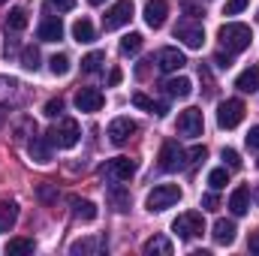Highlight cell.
I'll use <instances>...</instances> for the list:
<instances>
[{
  "label": "cell",
  "mask_w": 259,
  "mask_h": 256,
  "mask_svg": "<svg viewBox=\"0 0 259 256\" xmlns=\"http://www.w3.org/2000/svg\"><path fill=\"white\" fill-rule=\"evenodd\" d=\"M172 232H175L178 238L190 241V238H196V235H202V232H205V220H202V214H199V211L178 214V217H175V223H172Z\"/></svg>",
  "instance_id": "277c9868"
},
{
  "label": "cell",
  "mask_w": 259,
  "mask_h": 256,
  "mask_svg": "<svg viewBox=\"0 0 259 256\" xmlns=\"http://www.w3.org/2000/svg\"><path fill=\"white\" fill-rule=\"evenodd\" d=\"M106 247V238H81V241H72L69 253H97Z\"/></svg>",
  "instance_id": "484cf974"
},
{
  "label": "cell",
  "mask_w": 259,
  "mask_h": 256,
  "mask_svg": "<svg viewBox=\"0 0 259 256\" xmlns=\"http://www.w3.org/2000/svg\"><path fill=\"white\" fill-rule=\"evenodd\" d=\"M178 202H181V187H178V184H157L154 190L148 193L145 208H148L151 214H160V211H166V208H172V205H178Z\"/></svg>",
  "instance_id": "7a4b0ae2"
},
{
  "label": "cell",
  "mask_w": 259,
  "mask_h": 256,
  "mask_svg": "<svg viewBox=\"0 0 259 256\" xmlns=\"http://www.w3.org/2000/svg\"><path fill=\"white\" fill-rule=\"evenodd\" d=\"M6 253L9 256L33 253V238H9V241H6Z\"/></svg>",
  "instance_id": "83f0119b"
},
{
  "label": "cell",
  "mask_w": 259,
  "mask_h": 256,
  "mask_svg": "<svg viewBox=\"0 0 259 256\" xmlns=\"http://www.w3.org/2000/svg\"><path fill=\"white\" fill-rule=\"evenodd\" d=\"M163 91H166L169 97H175V100H187V97L193 94V81H190L187 75H175V78L163 81Z\"/></svg>",
  "instance_id": "2e32d148"
},
{
  "label": "cell",
  "mask_w": 259,
  "mask_h": 256,
  "mask_svg": "<svg viewBox=\"0 0 259 256\" xmlns=\"http://www.w3.org/2000/svg\"><path fill=\"white\" fill-rule=\"evenodd\" d=\"M52 142H49V136H33L30 139V145H27V151H30V160H36V163H52Z\"/></svg>",
  "instance_id": "e0dca14e"
},
{
  "label": "cell",
  "mask_w": 259,
  "mask_h": 256,
  "mask_svg": "<svg viewBox=\"0 0 259 256\" xmlns=\"http://www.w3.org/2000/svg\"><path fill=\"white\" fill-rule=\"evenodd\" d=\"M229 211H232L235 217H241V214H247V211H250V190H247L244 184L229 193Z\"/></svg>",
  "instance_id": "d6986e66"
},
{
  "label": "cell",
  "mask_w": 259,
  "mask_h": 256,
  "mask_svg": "<svg viewBox=\"0 0 259 256\" xmlns=\"http://www.w3.org/2000/svg\"><path fill=\"white\" fill-rule=\"evenodd\" d=\"M39 196H42V199H52V196H55V193L49 190V187H39Z\"/></svg>",
  "instance_id": "bcb514c9"
},
{
  "label": "cell",
  "mask_w": 259,
  "mask_h": 256,
  "mask_svg": "<svg viewBox=\"0 0 259 256\" xmlns=\"http://www.w3.org/2000/svg\"><path fill=\"white\" fill-rule=\"evenodd\" d=\"M69 205H72V217H78V220H84V223L97 220V205H94L91 199H78V196H72Z\"/></svg>",
  "instance_id": "44dd1931"
},
{
  "label": "cell",
  "mask_w": 259,
  "mask_h": 256,
  "mask_svg": "<svg viewBox=\"0 0 259 256\" xmlns=\"http://www.w3.org/2000/svg\"><path fill=\"white\" fill-rule=\"evenodd\" d=\"M244 142H247V148H250V151H259V124H256V127H250V133H247V139H244Z\"/></svg>",
  "instance_id": "ab89813d"
},
{
  "label": "cell",
  "mask_w": 259,
  "mask_h": 256,
  "mask_svg": "<svg viewBox=\"0 0 259 256\" xmlns=\"http://www.w3.org/2000/svg\"><path fill=\"white\" fill-rule=\"evenodd\" d=\"M166 15H169V3L166 0H148L145 3V24L160 30L166 24Z\"/></svg>",
  "instance_id": "7c38bea8"
},
{
  "label": "cell",
  "mask_w": 259,
  "mask_h": 256,
  "mask_svg": "<svg viewBox=\"0 0 259 256\" xmlns=\"http://www.w3.org/2000/svg\"><path fill=\"white\" fill-rule=\"evenodd\" d=\"M136 130L139 127H136L133 118H115V121L109 124V139H112V145H124Z\"/></svg>",
  "instance_id": "5bb4252c"
},
{
  "label": "cell",
  "mask_w": 259,
  "mask_h": 256,
  "mask_svg": "<svg viewBox=\"0 0 259 256\" xmlns=\"http://www.w3.org/2000/svg\"><path fill=\"white\" fill-rule=\"evenodd\" d=\"M220 157H223V163H226L229 169H241V157H238V151L223 148V151H220Z\"/></svg>",
  "instance_id": "e575fe53"
},
{
  "label": "cell",
  "mask_w": 259,
  "mask_h": 256,
  "mask_svg": "<svg viewBox=\"0 0 259 256\" xmlns=\"http://www.w3.org/2000/svg\"><path fill=\"white\" fill-rule=\"evenodd\" d=\"M130 18H133V0H118V3L103 15V27H106V30H118V27L130 24Z\"/></svg>",
  "instance_id": "52a82bcc"
},
{
  "label": "cell",
  "mask_w": 259,
  "mask_h": 256,
  "mask_svg": "<svg viewBox=\"0 0 259 256\" xmlns=\"http://www.w3.org/2000/svg\"><path fill=\"white\" fill-rule=\"evenodd\" d=\"M103 103H106V97H103V91H97V88H78V94H75V109H78V112L94 115V112L103 109Z\"/></svg>",
  "instance_id": "ba28073f"
},
{
  "label": "cell",
  "mask_w": 259,
  "mask_h": 256,
  "mask_svg": "<svg viewBox=\"0 0 259 256\" xmlns=\"http://www.w3.org/2000/svg\"><path fill=\"white\" fill-rule=\"evenodd\" d=\"M88 3H94V6H100V3H106V0H88Z\"/></svg>",
  "instance_id": "c3c4849f"
},
{
  "label": "cell",
  "mask_w": 259,
  "mask_h": 256,
  "mask_svg": "<svg viewBox=\"0 0 259 256\" xmlns=\"http://www.w3.org/2000/svg\"><path fill=\"white\" fill-rule=\"evenodd\" d=\"M39 61H42V58H39V49H36V46H24V49H21V66H24L27 72H36V69H39Z\"/></svg>",
  "instance_id": "4316f807"
},
{
  "label": "cell",
  "mask_w": 259,
  "mask_h": 256,
  "mask_svg": "<svg viewBox=\"0 0 259 256\" xmlns=\"http://www.w3.org/2000/svg\"><path fill=\"white\" fill-rule=\"evenodd\" d=\"M3 115H6V112H3V109H0V124H3Z\"/></svg>",
  "instance_id": "681fc988"
},
{
  "label": "cell",
  "mask_w": 259,
  "mask_h": 256,
  "mask_svg": "<svg viewBox=\"0 0 259 256\" xmlns=\"http://www.w3.org/2000/svg\"><path fill=\"white\" fill-rule=\"evenodd\" d=\"M253 202H256V205H259V184H256V187H253Z\"/></svg>",
  "instance_id": "7dc6e473"
},
{
  "label": "cell",
  "mask_w": 259,
  "mask_h": 256,
  "mask_svg": "<svg viewBox=\"0 0 259 256\" xmlns=\"http://www.w3.org/2000/svg\"><path fill=\"white\" fill-rule=\"evenodd\" d=\"M184 64H187L184 52H178V49H172V46H166V49L157 52V66H160L163 72H178Z\"/></svg>",
  "instance_id": "4fadbf2b"
},
{
  "label": "cell",
  "mask_w": 259,
  "mask_h": 256,
  "mask_svg": "<svg viewBox=\"0 0 259 256\" xmlns=\"http://www.w3.org/2000/svg\"><path fill=\"white\" fill-rule=\"evenodd\" d=\"M72 39H75V42H81V46L94 42V39H97V30H94V24H91L88 18H78V21L72 24Z\"/></svg>",
  "instance_id": "cb8c5ba5"
},
{
  "label": "cell",
  "mask_w": 259,
  "mask_h": 256,
  "mask_svg": "<svg viewBox=\"0 0 259 256\" xmlns=\"http://www.w3.org/2000/svg\"><path fill=\"white\" fill-rule=\"evenodd\" d=\"M217 39H220V46H223L229 55H238V52L250 49L253 33H250V27L241 24V21H226V24L217 30Z\"/></svg>",
  "instance_id": "6da1fadb"
},
{
  "label": "cell",
  "mask_w": 259,
  "mask_h": 256,
  "mask_svg": "<svg viewBox=\"0 0 259 256\" xmlns=\"http://www.w3.org/2000/svg\"><path fill=\"white\" fill-rule=\"evenodd\" d=\"M187 166V151L178 145V142H166L160 148V169L163 172H178Z\"/></svg>",
  "instance_id": "8992f818"
},
{
  "label": "cell",
  "mask_w": 259,
  "mask_h": 256,
  "mask_svg": "<svg viewBox=\"0 0 259 256\" xmlns=\"http://www.w3.org/2000/svg\"><path fill=\"white\" fill-rule=\"evenodd\" d=\"M49 6H58L61 12H69V9L75 6V0H49Z\"/></svg>",
  "instance_id": "7bdbcfd3"
},
{
  "label": "cell",
  "mask_w": 259,
  "mask_h": 256,
  "mask_svg": "<svg viewBox=\"0 0 259 256\" xmlns=\"http://www.w3.org/2000/svg\"><path fill=\"white\" fill-rule=\"evenodd\" d=\"M103 61H106V55H103V52H91L88 58H81V72H100Z\"/></svg>",
  "instance_id": "1f68e13d"
},
{
  "label": "cell",
  "mask_w": 259,
  "mask_h": 256,
  "mask_svg": "<svg viewBox=\"0 0 259 256\" xmlns=\"http://www.w3.org/2000/svg\"><path fill=\"white\" fill-rule=\"evenodd\" d=\"M244 112H247V106L241 100H223L217 106V124L223 130H235L244 121Z\"/></svg>",
  "instance_id": "5b68a950"
},
{
  "label": "cell",
  "mask_w": 259,
  "mask_h": 256,
  "mask_svg": "<svg viewBox=\"0 0 259 256\" xmlns=\"http://www.w3.org/2000/svg\"><path fill=\"white\" fill-rule=\"evenodd\" d=\"M247 247H250V250L259 256V232H253V235H250V244H247Z\"/></svg>",
  "instance_id": "ee69618b"
},
{
  "label": "cell",
  "mask_w": 259,
  "mask_h": 256,
  "mask_svg": "<svg viewBox=\"0 0 259 256\" xmlns=\"http://www.w3.org/2000/svg\"><path fill=\"white\" fill-rule=\"evenodd\" d=\"M205 130V121H202V112L199 109H184L178 115V133L181 136H190V139H199Z\"/></svg>",
  "instance_id": "9c48e42d"
},
{
  "label": "cell",
  "mask_w": 259,
  "mask_h": 256,
  "mask_svg": "<svg viewBox=\"0 0 259 256\" xmlns=\"http://www.w3.org/2000/svg\"><path fill=\"white\" fill-rule=\"evenodd\" d=\"M18 220V205L12 199H3L0 202V232H9Z\"/></svg>",
  "instance_id": "603a6c76"
},
{
  "label": "cell",
  "mask_w": 259,
  "mask_h": 256,
  "mask_svg": "<svg viewBox=\"0 0 259 256\" xmlns=\"http://www.w3.org/2000/svg\"><path fill=\"white\" fill-rule=\"evenodd\" d=\"M3 3H6V0H0V6H3Z\"/></svg>",
  "instance_id": "f907efd6"
},
{
  "label": "cell",
  "mask_w": 259,
  "mask_h": 256,
  "mask_svg": "<svg viewBox=\"0 0 259 256\" xmlns=\"http://www.w3.org/2000/svg\"><path fill=\"white\" fill-rule=\"evenodd\" d=\"M49 69H52L55 75H66V72L72 69V61H69L66 55H55V58L49 61Z\"/></svg>",
  "instance_id": "d6a6232c"
},
{
  "label": "cell",
  "mask_w": 259,
  "mask_h": 256,
  "mask_svg": "<svg viewBox=\"0 0 259 256\" xmlns=\"http://www.w3.org/2000/svg\"><path fill=\"white\" fill-rule=\"evenodd\" d=\"M217 205H220V199H217V193H205L202 196V211H217Z\"/></svg>",
  "instance_id": "f35d334b"
},
{
  "label": "cell",
  "mask_w": 259,
  "mask_h": 256,
  "mask_svg": "<svg viewBox=\"0 0 259 256\" xmlns=\"http://www.w3.org/2000/svg\"><path fill=\"white\" fill-rule=\"evenodd\" d=\"M211 235H214V244H220V247H229L232 241H235V223L232 220H217L214 223V229H211Z\"/></svg>",
  "instance_id": "ac0fdd59"
},
{
  "label": "cell",
  "mask_w": 259,
  "mask_h": 256,
  "mask_svg": "<svg viewBox=\"0 0 259 256\" xmlns=\"http://www.w3.org/2000/svg\"><path fill=\"white\" fill-rule=\"evenodd\" d=\"M42 112H46V115H49V118H58V115H61V112H64V100H61V97H58V100H49V103H46V109H42Z\"/></svg>",
  "instance_id": "74e56055"
},
{
  "label": "cell",
  "mask_w": 259,
  "mask_h": 256,
  "mask_svg": "<svg viewBox=\"0 0 259 256\" xmlns=\"http://www.w3.org/2000/svg\"><path fill=\"white\" fill-rule=\"evenodd\" d=\"M109 84H121V69H112L109 72Z\"/></svg>",
  "instance_id": "f6af8a7d"
},
{
  "label": "cell",
  "mask_w": 259,
  "mask_h": 256,
  "mask_svg": "<svg viewBox=\"0 0 259 256\" xmlns=\"http://www.w3.org/2000/svg\"><path fill=\"white\" fill-rule=\"evenodd\" d=\"M205 157H208L205 145H196V148H190V151H187V166H190V163H202Z\"/></svg>",
  "instance_id": "8d00e7d4"
},
{
  "label": "cell",
  "mask_w": 259,
  "mask_h": 256,
  "mask_svg": "<svg viewBox=\"0 0 259 256\" xmlns=\"http://www.w3.org/2000/svg\"><path fill=\"white\" fill-rule=\"evenodd\" d=\"M214 64L220 66V69H229V66H232V55H229V52H226V55L217 52V55H214Z\"/></svg>",
  "instance_id": "60d3db41"
},
{
  "label": "cell",
  "mask_w": 259,
  "mask_h": 256,
  "mask_svg": "<svg viewBox=\"0 0 259 256\" xmlns=\"http://www.w3.org/2000/svg\"><path fill=\"white\" fill-rule=\"evenodd\" d=\"M109 202H112V208L121 211V214L130 211V193L124 190V187H112V190H109Z\"/></svg>",
  "instance_id": "f546056e"
},
{
  "label": "cell",
  "mask_w": 259,
  "mask_h": 256,
  "mask_svg": "<svg viewBox=\"0 0 259 256\" xmlns=\"http://www.w3.org/2000/svg\"><path fill=\"white\" fill-rule=\"evenodd\" d=\"M46 136H49V142H52L55 148H72V145L78 142L81 130H78V121H72V118H61L55 127L46 133Z\"/></svg>",
  "instance_id": "3957f363"
},
{
  "label": "cell",
  "mask_w": 259,
  "mask_h": 256,
  "mask_svg": "<svg viewBox=\"0 0 259 256\" xmlns=\"http://www.w3.org/2000/svg\"><path fill=\"white\" fill-rule=\"evenodd\" d=\"M175 39H181L187 49H202V46H205V30H202V24L181 21V24L175 27Z\"/></svg>",
  "instance_id": "30bf717a"
},
{
  "label": "cell",
  "mask_w": 259,
  "mask_h": 256,
  "mask_svg": "<svg viewBox=\"0 0 259 256\" xmlns=\"http://www.w3.org/2000/svg\"><path fill=\"white\" fill-rule=\"evenodd\" d=\"M184 12H187V15H193V18L205 15V9H202V6H196L193 0H184Z\"/></svg>",
  "instance_id": "b9f144b4"
},
{
  "label": "cell",
  "mask_w": 259,
  "mask_h": 256,
  "mask_svg": "<svg viewBox=\"0 0 259 256\" xmlns=\"http://www.w3.org/2000/svg\"><path fill=\"white\" fill-rule=\"evenodd\" d=\"M36 36H39L42 42H58V39L64 36V21H61L58 15H49V18H42V24H39Z\"/></svg>",
  "instance_id": "9a60e30c"
},
{
  "label": "cell",
  "mask_w": 259,
  "mask_h": 256,
  "mask_svg": "<svg viewBox=\"0 0 259 256\" xmlns=\"http://www.w3.org/2000/svg\"><path fill=\"white\" fill-rule=\"evenodd\" d=\"M133 106H139V109H145V112H151V115H157V118H163V115L169 112L163 103H154V100L145 97V94H133Z\"/></svg>",
  "instance_id": "d4e9b609"
},
{
  "label": "cell",
  "mask_w": 259,
  "mask_h": 256,
  "mask_svg": "<svg viewBox=\"0 0 259 256\" xmlns=\"http://www.w3.org/2000/svg\"><path fill=\"white\" fill-rule=\"evenodd\" d=\"M247 6H250V0H226L223 15H238V12H244Z\"/></svg>",
  "instance_id": "d590c367"
},
{
  "label": "cell",
  "mask_w": 259,
  "mask_h": 256,
  "mask_svg": "<svg viewBox=\"0 0 259 256\" xmlns=\"http://www.w3.org/2000/svg\"><path fill=\"white\" fill-rule=\"evenodd\" d=\"M208 184H211V190H223V187L229 184L226 166H223V169H211V175H208Z\"/></svg>",
  "instance_id": "836d02e7"
},
{
  "label": "cell",
  "mask_w": 259,
  "mask_h": 256,
  "mask_svg": "<svg viewBox=\"0 0 259 256\" xmlns=\"http://www.w3.org/2000/svg\"><path fill=\"white\" fill-rule=\"evenodd\" d=\"M142 250H145V256H172V241L166 235H154L145 241Z\"/></svg>",
  "instance_id": "7402d4cb"
},
{
  "label": "cell",
  "mask_w": 259,
  "mask_h": 256,
  "mask_svg": "<svg viewBox=\"0 0 259 256\" xmlns=\"http://www.w3.org/2000/svg\"><path fill=\"white\" fill-rule=\"evenodd\" d=\"M24 27H27V12H24L21 6L9 9V15H6V30H24Z\"/></svg>",
  "instance_id": "f1b7e54d"
},
{
  "label": "cell",
  "mask_w": 259,
  "mask_h": 256,
  "mask_svg": "<svg viewBox=\"0 0 259 256\" xmlns=\"http://www.w3.org/2000/svg\"><path fill=\"white\" fill-rule=\"evenodd\" d=\"M235 88L241 91V94H253L259 91V64H250L238 78H235Z\"/></svg>",
  "instance_id": "ffe728a7"
},
{
  "label": "cell",
  "mask_w": 259,
  "mask_h": 256,
  "mask_svg": "<svg viewBox=\"0 0 259 256\" xmlns=\"http://www.w3.org/2000/svg\"><path fill=\"white\" fill-rule=\"evenodd\" d=\"M133 175H136V160H130V157H115L106 166V178H112V181H130Z\"/></svg>",
  "instance_id": "8fae6325"
},
{
  "label": "cell",
  "mask_w": 259,
  "mask_h": 256,
  "mask_svg": "<svg viewBox=\"0 0 259 256\" xmlns=\"http://www.w3.org/2000/svg\"><path fill=\"white\" fill-rule=\"evenodd\" d=\"M142 46H145V36H142V33H127V36L121 39V55H139Z\"/></svg>",
  "instance_id": "4dcf8cb0"
}]
</instances>
